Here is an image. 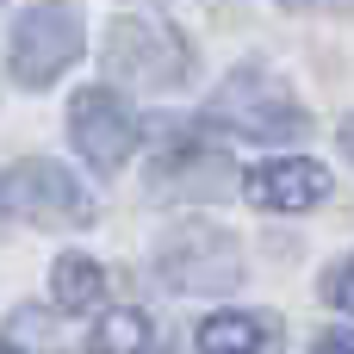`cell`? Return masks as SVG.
I'll use <instances>...</instances> for the list:
<instances>
[{
	"label": "cell",
	"mask_w": 354,
	"mask_h": 354,
	"mask_svg": "<svg viewBox=\"0 0 354 354\" xmlns=\"http://www.w3.org/2000/svg\"><path fill=\"white\" fill-rule=\"evenodd\" d=\"M6 56H12L19 87H50L81 56V6H68V0L25 6L12 19V31H6Z\"/></svg>",
	"instance_id": "cell-1"
},
{
	"label": "cell",
	"mask_w": 354,
	"mask_h": 354,
	"mask_svg": "<svg viewBox=\"0 0 354 354\" xmlns=\"http://www.w3.org/2000/svg\"><path fill=\"white\" fill-rule=\"evenodd\" d=\"M106 68L137 87H180L193 75V50L174 25L156 19H112L106 31Z\"/></svg>",
	"instance_id": "cell-2"
},
{
	"label": "cell",
	"mask_w": 354,
	"mask_h": 354,
	"mask_svg": "<svg viewBox=\"0 0 354 354\" xmlns=\"http://www.w3.org/2000/svg\"><path fill=\"white\" fill-rule=\"evenodd\" d=\"M212 118H218V124H230V131H243V137H261V143L305 137V131H311L305 106H299V100H292L280 81H268L261 68H236V75L218 87Z\"/></svg>",
	"instance_id": "cell-3"
},
{
	"label": "cell",
	"mask_w": 354,
	"mask_h": 354,
	"mask_svg": "<svg viewBox=\"0 0 354 354\" xmlns=\"http://www.w3.org/2000/svg\"><path fill=\"white\" fill-rule=\"evenodd\" d=\"M0 212L6 218H25V224H44V230H62V224H87L93 218V199L56 162H12L0 174Z\"/></svg>",
	"instance_id": "cell-4"
},
{
	"label": "cell",
	"mask_w": 354,
	"mask_h": 354,
	"mask_svg": "<svg viewBox=\"0 0 354 354\" xmlns=\"http://www.w3.org/2000/svg\"><path fill=\"white\" fill-rule=\"evenodd\" d=\"M156 274L174 286V292H230L243 280V255L224 230H205V224H180L162 236L156 249Z\"/></svg>",
	"instance_id": "cell-5"
},
{
	"label": "cell",
	"mask_w": 354,
	"mask_h": 354,
	"mask_svg": "<svg viewBox=\"0 0 354 354\" xmlns=\"http://www.w3.org/2000/svg\"><path fill=\"white\" fill-rule=\"evenodd\" d=\"M68 137H75V149L87 156V168L118 174L124 156L137 149V118H131V106H124L112 87H81V93L68 100Z\"/></svg>",
	"instance_id": "cell-6"
},
{
	"label": "cell",
	"mask_w": 354,
	"mask_h": 354,
	"mask_svg": "<svg viewBox=\"0 0 354 354\" xmlns=\"http://www.w3.org/2000/svg\"><path fill=\"white\" fill-rule=\"evenodd\" d=\"M236 187V162L193 131H174V143L149 162V193L156 199H224Z\"/></svg>",
	"instance_id": "cell-7"
},
{
	"label": "cell",
	"mask_w": 354,
	"mask_h": 354,
	"mask_svg": "<svg viewBox=\"0 0 354 354\" xmlns=\"http://www.w3.org/2000/svg\"><path fill=\"white\" fill-rule=\"evenodd\" d=\"M261 212H311L324 193H330V174L305 156H286V162H261L243 187Z\"/></svg>",
	"instance_id": "cell-8"
},
{
	"label": "cell",
	"mask_w": 354,
	"mask_h": 354,
	"mask_svg": "<svg viewBox=\"0 0 354 354\" xmlns=\"http://www.w3.org/2000/svg\"><path fill=\"white\" fill-rule=\"evenodd\" d=\"M274 348H280V317L218 311L199 324V354H274Z\"/></svg>",
	"instance_id": "cell-9"
},
{
	"label": "cell",
	"mask_w": 354,
	"mask_h": 354,
	"mask_svg": "<svg viewBox=\"0 0 354 354\" xmlns=\"http://www.w3.org/2000/svg\"><path fill=\"white\" fill-rule=\"evenodd\" d=\"M50 280H56V305H62V311H93V305L106 299V274H100V261H87V255H62Z\"/></svg>",
	"instance_id": "cell-10"
},
{
	"label": "cell",
	"mask_w": 354,
	"mask_h": 354,
	"mask_svg": "<svg viewBox=\"0 0 354 354\" xmlns=\"http://www.w3.org/2000/svg\"><path fill=\"white\" fill-rule=\"evenodd\" d=\"M149 348V317L143 311H112L87 336V354H143Z\"/></svg>",
	"instance_id": "cell-11"
},
{
	"label": "cell",
	"mask_w": 354,
	"mask_h": 354,
	"mask_svg": "<svg viewBox=\"0 0 354 354\" xmlns=\"http://www.w3.org/2000/svg\"><path fill=\"white\" fill-rule=\"evenodd\" d=\"M324 299H330L336 311H348V317H354V261L330 268V280H324Z\"/></svg>",
	"instance_id": "cell-12"
},
{
	"label": "cell",
	"mask_w": 354,
	"mask_h": 354,
	"mask_svg": "<svg viewBox=\"0 0 354 354\" xmlns=\"http://www.w3.org/2000/svg\"><path fill=\"white\" fill-rule=\"evenodd\" d=\"M311 354H354V330H330V336H324Z\"/></svg>",
	"instance_id": "cell-13"
},
{
	"label": "cell",
	"mask_w": 354,
	"mask_h": 354,
	"mask_svg": "<svg viewBox=\"0 0 354 354\" xmlns=\"http://www.w3.org/2000/svg\"><path fill=\"white\" fill-rule=\"evenodd\" d=\"M342 149L354 156V118H342Z\"/></svg>",
	"instance_id": "cell-14"
},
{
	"label": "cell",
	"mask_w": 354,
	"mask_h": 354,
	"mask_svg": "<svg viewBox=\"0 0 354 354\" xmlns=\"http://www.w3.org/2000/svg\"><path fill=\"white\" fill-rule=\"evenodd\" d=\"M286 6H348V0H286Z\"/></svg>",
	"instance_id": "cell-15"
},
{
	"label": "cell",
	"mask_w": 354,
	"mask_h": 354,
	"mask_svg": "<svg viewBox=\"0 0 354 354\" xmlns=\"http://www.w3.org/2000/svg\"><path fill=\"white\" fill-rule=\"evenodd\" d=\"M0 354H19V348H12V342H0Z\"/></svg>",
	"instance_id": "cell-16"
}]
</instances>
